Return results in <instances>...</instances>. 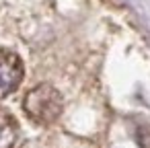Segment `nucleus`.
I'll use <instances>...</instances> for the list:
<instances>
[{
	"instance_id": "nucleus-1",
	"label": "nucleus",
	"mask_w": 150,
	"mask_h": 148,
	"mask_svg": "<svg viewBox=\"0 0 150 148\" xmlns=\"http://www.w3.org/2000/svg\"><path fill=\"white\" fill-rule=\"evenodd\" d=\"M62 107H64L62 95L50 84L35 86L33 91H29L25 95V101H23V109L29 115V119H33L35 123H41V125L54 123L60 117Z\"/></svg>"
},
{
	"instance_id": "nucleus-2",
	"label": "nucleus",
	"mask_w": 150,
	"mask_h": 148,
	"mask_svg": "<svg viewBox=\"0 0 150 148\" xmlns=\"http://www.w3.org/2000/svg\"><path fill=\"white\" fill-rule=\"evenodd\" d=\"M23 62L15 52L0 50V99L15 93L23 80Z\"/></svg>"
},
{
	"instance_id": "nucleus-3",
	"label": "nucleus",
	"mask_w": 150,
	"mask_h": 148,
	"mask_svg": "<svg viewBox=\"0 0 150 148\" xmlns=\"http://www.w3.org/2000/svg\"><path fill=\"white\" fill-rule=\"evenodd\" d=\"M17 121L11 113L0 109V148H15L17 144Z\"/></svg>"
}]
</instances>
